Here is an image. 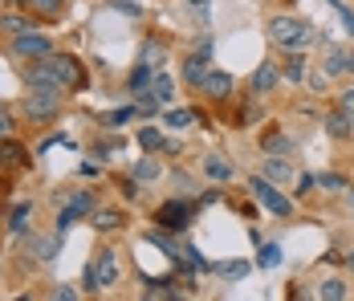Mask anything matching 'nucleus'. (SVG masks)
Instances as JSON below:
<instances>
[{"mask_svg": "<svg viewBox=\"0 0 354 301\" xmlns=\"http://www.w3.org/2000/svg\"><path fill=\"white\" fill-rule=\"evenodd\" d=\"M346 268H351V273H354V253H351V257H346Z\"/></svg>", "mask_w": 354, "mask_h": 301, "instance_id": "nucleus-47", "label": "nucleus"}, {"mask_svg": "<svg viewBox=\"0 0 354 301\" xmlns=\"http://www.w3.org/2000/svg\"><path fill=\"white\" fill-rule=\"evenodd\" d=\"M142 66H151V69H163V45H155V41H147V45H142Z\"/></svg>", "mask_w": 354, "mask_h": 301, "instance_id": "nucleus-28", "label": "nucleus"}, {"mask_svg": "<svg viewBox=\"0 0 354 301\" xmlns=\"http://www.w3.org/2000/svg\"><path fill=\"white\" fill-rule=\"evenodd\" d=\"M248 192L265 203L273 216H285V220L293 216V200H289V196H281V192L273 188V179H265V175H252V179H248Z\"/></svg>", "mask_w": 354, "mask_h": 301, "instance_id": "nucleus-3", "label": "nucleus"}, {"mask_svg": "<svg viewBox=\"0 0 354 301\" xmlns=\"http://www.w3.org/2000/svg\"><path fill=\"white\" fill-rule=\"evenodd\" d=\"M326 73H346V62H342V49H330V53H326Z\"/></svg>", "mask_w": 354, "mask_h": 301, "instance_id": "nucleus-32", "label": "nucleus"}, {"mask_svg": "<svg viewBox=\"0 0 354 301\" xmlns=\"http://www.w3.org/2000/svg\"><path fill=\"white\" fill-rule=\"evenodd\" d=\"M204 94H208L212 102H228L232 98V73H228V69H208Z\"/></svg>", "mask_w": 354, "mask_h": 301, "instance_id": "nucleus-12", "label": "nucleus"}, {"mask_svg": "<svg viewBox=\"0 0 354 301\" xmlns=\"http://www.w3.org/2000/svg\"><path fill=\"white\" fill-rule=\"evenodd\" d=\"M346 293H351V289H346V281H342V277H326V281L318 285V298L322 301H342Z\"/></svg>", "mask_w": 354, "mask_h": 301, "instance_id": "nucleus-20", "label": "nucleus"}, {"mask_svg": "<svg viewBox=\"0 0 354 301\" xmlns=\"http://www.w3.org/2000/svg\"><path fill=\"white\" fill-rule=\"evenodd\" d=\"M265 179H273V183H289L293 179V163L285 159V155H265V171H261Z\"/></svg>", "mask_w": 354, "mask_h": 301, "instance_id": "nucleus-16", "label": "nucleus"}, {"mask_svg": "<svg viewBox=\"0 0 354 301\" xmlns=\"http://www.w3.org/2000/svg\"><path fill=\"white\" fill-rule=\"evenodd\" d=\"M77 171H82V175H98V163H94V159H82V163H77Z\"/></svg>", "mask_w": 354, "mask_h": 301, "instance_id": "nucleus-41", "label": "nucleus"}, {"mask_svg": "<svg viewBox=\"0 0 354 301\" xmlns=\"http://www.w3.org/2000/svg\"><path fill=\"white\" fill-rule=\"evenodd\" d=\"M29 220H33V203H17V208H12V216H8V232H12V236H25Z\"/></svg>", "mask_w": 354, "mask_h": 301, "instance_id": "nucleus-18", "label": "nucleus"}, {"mask_svg": "<svg viewBox=\"0 0 354 301\" xmlns=\"http://www.w3.org/2000/svg\"><path fill=\"white\" fill-rule=\"evenodd\" d=\"M0 29L8 37H17V33H29V29H37L29 17H21V12H8V17H0Z\"/></svg>", "mask_w": 354, "mask_h": 301, "instance_id": "nucleus-21", "label": "nucleus"}, {"mask_svg": "<svg viewBox=\"0 0 354 301\" xmlns=\"http://www.w3.org/2000/svg\"><path fill=\"white\" fill-rule=\"evenodd\" d=\"M192 216H196V208L187 200H167V203L155 208V220H159V228H167V232H183Z\"/></svg>", "mask_w": 354, "mask_h": 301, "instance_id": "nucleus-7", "label": "nucleus"}, {"mask_svg": "<svg viewBox=\"0 0 354 301\" xmlns=\"http://www.w3.org/2000/svg\"><path fill=\"white\" fill-rule=\"evenodd\" d=\"M0 159H4V138H0Z\"/></svg>", "mask_w": 354, "mask_h": 301, "instance_id": "nucleus-48", "label": "nucleus"}, {"mask_svg": "<svg viewBox=\"0 0 354 301\" xmlns=\"http://www.w3.org/2000/svg\"><path fill=\"white\" fill-rule=\"evenodd\" d=\"M25 86H29V94H53V98H62V77L49 69V62L45 57H37L33 66H29V73H25Z\"/></svg>", "mask_w": 354, "mask_h": 301, "instance_id": "nucleus-4", "label": "nucleus"}, {"mask_svg": "<svg viewBox=\"0 0 354 301\" xmlns=\"http://www.w3.org/2000/svg\"><path fill=\"white\" fill-rule=\"evenodd\" d=\"M151 77H155V69L139 62V69L131 73V90H135V94H139V90H147V86H151Z\"/></svg>", "mask_w": 354, "mask_h": 301, "instance_id": "nucleus-31", "label": "nucleus"}, {"mask_svg": "<svg viewBox=\"0 0 354 301\" xmlns=\"http://www.w3.org/2000/svg\"><path fill=\"white\" fill-rule=\"evenodd\" d=\"M281 86V69L273 66V62H261V66L252 69V94H273Z\"/></svg>", "mask_w": 354, "mask_h": 301, "instance_id": "nucleus-11", "label": "nucleus"}, {"mask_svg": "<svg viewBox=\"0 0 354 301\" xmlns=\"http://www.w3.org/2000/svg\"><path fill=\"white\" fill-rule=\"evenodd\" d=\"M216 273H220L224 281H245V277H248V261H220Z\"/></svg>", "mask_w": 354, "mask_h": 301, "instance_id": "nucleus-25", "label": "nucleus"}, {"mask_svg": "<svg viewBox=\"0 0 354 301\" xmlns=\"http://www.w3.org/2000/svg\"><path fill=\"white\" fill-rule=\"evenodd\" d=\"M25 8L37 12V17H49V21H53V17H62V12H66V0H29Z\"/></svg>", "mask_w": 354, "mask_h": 301, "instance_id": "nucleus-22", "label": "nucleus"}, {"mask_svg": "<svg viewBox=\"0 0 354 301\" xmlns=\"http://www.w3.org/2000/svg\"><path fill=\"white\" fill-rule=\"evenodd\" d=\"M8 131H12V118H8V114L0 110V138H8Z\"/></svg>", "mask_w": 354, "mask_h": 301, "instance_id": "nucleus-42", "label": "nucleus"}, {"mask_svg": "<svg viewBox=\"0 0 354 301\" xmlns=\"http://www.w3.org/2000/svg\"><path fill=\"white\" fill-rule=\"evenodd\" d=\"M131 175H135L139 183H155V179H163V167H159V159H151V155H147V159H139V163H135V171H131Z\"/></svg>", "mask_w": 354, "mask_h": 301, "instance_id": "nucleus-19", "label": "nucleus"}, {"mask_svg": "<svg viewBox=\"0 0 354 301\" xmlns=\"http://www.w3.org/2000/svg\"><path fill=\"white\" fill-rule=\"evenodd\" d=\"M110 285H118V253L114 248H98L90 268H86V289L98 293V289H110Z\"/></svg>", "mask_w": 354, "mask_h": 301, "instance_id": "nucleus-2", "label": "nucleus"}, {"mask_svg": "<svg viewBox=\"0 0 354 301\" xmlns=\"http://www.w3.org/2000/svg\"><path fill=\"white\" fill-rule=\"evenodd\" d=\"M57 114H62V98H53V94H29L25 98V118H33V122H49Z\"/></svg>", "mask_w": 354, "mask_h": 301, "instance_id": "nucleus-8", "label": "nucleus"}, {"mask_svg": "<svg viewBox=\"0 0 354 301\" xmlns=\"http://www.w3.org/2000/svg\"><path fill=\"white\" fill-rule=\"evenodd\" d=\"M322 127H326V134L334 138V143H351L354 138V118L338 106V110H330L326 118H322Z\"/></svg>", "mask_w": 354, "mask_h": 301, "instance_id": "nucleus-10", "label": "nucleus"}, {"mask_svg": "<svg viewBox=\"0 0 354 301\" xmlns=\"http://www.w3.org/2000/svg\"><path fill=\"white\" fill-rule=\"evenodd\" d=\"M0 4H8V8H25L29 0H0Z\"/></svg>", "mask_w": 354, "mask_h": 301, "instance_id": "nucleus-44", "label": "nucleus"}, {"mask_svg": "<svg viewBox=\"0 0 354 301\" xmlns=\"http://www.w3.org/2000/svg\"><path fill=\"white\" fill-rule=\"evenodd\" d=\"M187 4H196V8H204V4H208V0H187Z\"/></svg>", "mask_w": 354, "mask_h": 301, "instance_id": "nucleus-46", "label": "nucleus"}, {"mask_svg": "<svg viewBox=\"0 0 354 301\" xmlns=\"http://www.w3.org/2000/svg\"><path fill=\"white\" fill-rule=\"evenodd\" d=\"M257 265H261V268H277V265H281V248H277V244H261Z\"/></svg>", "mask_w": 354, "mask_h": 301, "instance_id": "nucleus-27", "label": "nucleus"}, {"mask_svg": "<svg viewBox=\"0 0 354 301\" xmlns=\"http://www.w3.org/2000/svg\"><path fill=\"white\" fill-rule=\"evenodd\" d=\"M314 188H318V175H310V171H306V175H297V196H310Z\"/></svg>", "mask_w": 354, "mask_h": 301, "instance_id": "nucleus-33", "label": "nucleus"}, {"mask_svg": "<svg viewBox=\"0 0 354 301\" xmlns=\"http://www.w3.org/2000/svg\"><path fill=\"white\" fill-rule=\"evenodd\" d=\"M346 200H351V208H354V183H351V188H346Z\"/></svg>", "mask_w": 354, "mask_h": 301, "instance_id": "nucleus-45", "label": "nucleus"}, {"mask_svg": "<svg viewBox=\"0 0 354 301\" xmlns=\"http://www.w3.org/2000/svg\"><path fill=\"white\" fill-rule=\"evenodd\" d=\"M204 175H208L212 183H232L236 167H232V159H224V155H204Z\"/></svg>", "mask_w": 354, "mask_h": 301, "instance_id": "nucleus-15", "label": "nucleus"}, {"mask_svg": "<svg viewBox=\"0 0 354 301\" xmlns=\"http://www.w3.org/2000/svg\"><path fill=\"white\" fill-rule=\"evenodd\" d=\"M118 192H122L127 200H139V179H135V175H131V179H122V183H118Z\"/></svg>", "mask_w": 354, "mask_h": 301, "instance_id": "nucleus-35", "label": "nucleus"}, {"mask_svg": "<svg viewBox=\"0 0 354 301\" xmlns=\"http://www.w3.org/2000/svg\"><path fill=\"white\" fill-rule=\"evenodd\" d=\"M192 122H200V114H196V110H171V114H167V127H176V131L192 127Z\"/></svg>", "mask_w": 354, "mask_h": 301, "instance_id": "nucleus-29", "label": "nucleus"}, {"mask_svg": "<svg viewBox=\"0 0 354 301\" xmlns=\"http://www.w3.org/2000/svg\"><path fill=\"white\" fill-rule=\"evenodd\" d=\"M281 77L289 86L306 77V53H301V49H289V57H285V66H281Z\"/></svg>", "mask_w": 354, "mask_h": 301, "instance_id": "nucleus-17", "label": "nucleus"}, {"mask_svg": "<svg viewBox=\"0 0 354 301\" xmlns=\"http://www.w3.org/2000/svg\"><path fill=\"white\" fill-rule=\"evenodd\" d=\"M45 62L62 77L66 90H86V69L77 66V57H70V53H45Z\"/></svg>", "mask_w": 354, "mask_h": 301, "instance_id": "nucleus-6", "label": "nucleus"}, {"mask_svg": "<svg viewBox=\"0 0 354 301\" xmlns=\"http://www.w3.org/2000/svg\"><path fill=\"white\" fill-rule=\"evenodd\" d=\"M342 62H346V73H354V49H342Z\"/></svg>", "mask_w": 354, "mask_h": 301, "instance_id": "nucleus-43", "label": "nucleus"}, {"mask_svg": "<svg viewBox=\"0 0 354 301\" xmlns=\"http://www.w3.org/2000/svg\"><path fill=\"white\" fill-rule=\"evenodd\" d=\"M163 143H167V138H163V131H155V127H142V131H139V147L147 151V155L163 151Z\"/></svg>", "mask_w": 354, "mask_h": 301, "instance_id": "nucleus-24", "label": "nucleus"}, {"mask_svg": "<svg viewBox=\"0 0 354 301\" xmlns=\"http://www.w3.org/2000/svg\"><path fill=\"white\" fill-rule=\"evenodd\" d=\"M49 298H53V301H73V298H77V289H73V285H57Z\"/></svg>", "mask_w": 354, "mask_h": 301, "instance_id": "nucleus-38", "label": "nucleus"}, {"mask_svg": "<svg viewBox=\"0 0 354 301\" xmlns=\"http://www.w3.org/2000/svg\"><path fill=\"white\" fill-rule=\"evenodd\" d=\"M86 220L94 224V232H118V228L127 224V216H122L118 208H94V212H90Z\"/></svg>", "mask_w": 354, "mask_h": 301, "instance_id": "nucleus-14", "label": "nucleus"}, {"mask_svg": "<svg viewBox=\"0 0 354 301\" xmlns=\"http://www.w3.org/2000/svg\"><path fill=\"white\" fill-rule=\"evenodd\" d=\"M77 220H82V212H73L70 203H66V208L57 212V220H53V232H62V236H66V232L73 228V224H77Z\"/></svg>", "mask_w": 354, "mask_h": 301, "instance_id": "nucleus-26", "label": "nucleus"}, {"mask_svg": "<svg viewBox=\"0 0 354 301\" xmlns=\"http://www.w3.org/2000/svg\"><path fill=\"white\" fill-rule=\"evenodd\" d=\"M326 86H330V73H326V69H318V73H310V90H314V94H322Z\"/></svg>", "mask_w": 354, "mask_h": 301, "instance_id": "nucleus-36", "label": "nucleus"}, {"mask_svg": "<svg viewBox=\"0 0 354 301\" xmlns=\"http://www.w3.org/2000/svg\"><path fill=\"white\" fill-rule=\"evenodd\" d=\"M4 155H8L12 163H25V147H17V143H4Z\"/></svg>", "mask_w": 354, "mask_h": 301, "instance_id": "nucleus-39", "label": "nucleus"}, {"mask_svg": "<svg viewBox=\"0 0 354 301\" xmlns=\"http://www.w3.org/2000/svg\"><path fill=\"white\" fill-rule=\"evenodd\" d=\"M334 8H338V17H342V25H346V33L354 37V12H351V8H346V4H342V0H338Z\"/></svg>", "mask_w": 354, "mask_h": 301, "instance_id": "nucleus-37", "label": "nucleus"}, {"mask_svg": "<svg viewBox=\"0 0 354 301\" xmlns=\"http://www.w3.org/2000/svg\"><path fill=\"white\" fill-rule=\"evenodd\" d=\"M261 147H265V155H289V151H293V143H289L285 134H277V131L265 134V138H261Z\"/></svg>", "mask_w": 354, "mask_h": 301, "instance_id": "nucleus-23", "label": "nucleus"}, {"mask_svg": "<svg viewBox=\"0 0 354 301\" xmlns=\"http://www.w3.org/2000/svg\"><path fill=\"white\" fill-rule=\"evenodd\" d=\"M265 37L277 45V49H301L314 29L301 21V17H289V12H277V17H269V25H265Z\"/></svg>", "mask_w": 354, "mask_h": 301, "instance_id": "nucleus-1", "label": "nucleus"}, {"mask_svg": "<svg viewBox=\"0 0 354 301\" xmlns=\"http://www.w3.org/2000/svg\"><path fill=\"white\" fill-rule=\"evenodd\" d=\"M8 49H12V57L37 62V57H45V53H53V41H49L45 33H37V29H29V33L12 37V41H8Z\"/></svg>", "mask_w": 354, "mask_h": 301, "instance_id": "nucleus-5", "label": "nucleus"}, {"mask_svg": "<svg viewBox=\"0 0 354 301\" xmlns=\"http://www.w3.org/2000/svg\"><path fill=\"white\" fill-rule=\"evenodd\" d=\"M208 62H212V45H204V49H196L187 62H183V77L196 86V90H204V82H208Z\"/></svg>", "mask_w": 354, "mask_h": 301, "instance_id": "nucleus-9", "label": "nucleus"}, {"mask_svg": "<svg viewBox=\"0 0 354 301\" xmlns=\"http://www.w3.org/2000/svg\"><path fill=\"white\" fill-rule=\"evenodd\" d=\"M338 106H342V110H346V114H351V118H354V90H346V94L338 98Z\"/></svg>", "mask_w": 354, "mask_h": 301, "instance_id": "nucleus-40", "label": "nucleus"}, {"mask_svg": "<svg viewBox=\"0 0 354 301\" xmlns=\"http://www.w3.org/2000/svg\"><path fill=\"white\" fill-rule=\"evenodd\" d=\"M318 188H322V192H346L351 183H346L342 175H334V171H326V175H318Z\"/></svg>", "mask_w": 354, "mask_h": 301, "instance_id": "nucleus-30", "label": "nucleus"}, {"mask_svg": "<svg viewBox=\"0 0 354 301\" xmlns=\"http://www.w3.org/2000/svg\"><path fill=\"white\" fill-rule=\"evenodd\" d=\"M25 244H29V253H33L37 261H53L57 253H62V232H53V236H25Z\"/></svg>", "mask_w": 354, "mask_h": 301, "instance_id": "nucleus-13", "label": "nucleus"}, {"mask_svg": "<svg viewBox=\"0 0 354 301\" xmlns=\"http://www.w3.org/2000/svg\"><path fill=\"white\" fill-rule=\"evenodd\" d=\"M135 118V110L127 106V110H114V114H106V127H122V122H131Z\"/></svg>", "mask_w": 354, "mask_h": 301, "instance_id": "nucleus-34", "label": "nucleus"}]
</instances>
